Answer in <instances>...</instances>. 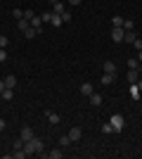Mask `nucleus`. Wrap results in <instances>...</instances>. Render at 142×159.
<instances>
[{
	"mask_svg": "<svg viewBox=\"0 0 142 159\" xmlns=\"http://www.w3.org/2000/svg\"><path fill=\"white\" fill-rule=\"evenodd\" d=\"M47 2H52V5H54V2H59V0H47Z\"/></svg>",
	"mask_w": 142,
	"mask_h": 159,
	"instance_id": "ea45409f",
	"label": "nucleus"
},
{
	"mask_svg": "<svg viewBox=\"0 0 142 159\" xmlns=\"http://www.w3.org/2000/svg\"><path fill=\"white\" fill-rule=\"evenodd\" d=\"M2 90H5V79L0 81V93H2Z\"/></svg>",
	"mask_w": 142,
	"mask_h": 159,
	"instance_id": "4c0bfd02",
	"label": "nucleus"
},
{
	"mask_svg": "<svg viewBox=\"0 0 142 159\" xmlns=\"http://www.w3.org/2000/svg\"><path fill=\"white\" fill-rule=\"evenodd\" d=\"M135 86H137V90L142 93V79H137V83H135Z\"/></svg>",
	"mask_w": 142,
	"mask_h": 159,
	"instance_id": "f704fd0d",
	"label": "nucleus"
},
{
	"mask_svg": "<svg viewBox=\"0 0 142 159\" xmlns=\"http://www.w3.org/2000/svg\"><path fill=\"white\" fill-rule=\"evenodd\" d=\"M109 124H111V128H114V133H118L123 128V124H126V121H123V114H114V116H111V119H109Z\"/></svg>",
	"mask_w": 142,
	"mask_h": 159,
	"instance_id": "f257e3e1",
	"label": "nucleus"
},
{
	"mask_svg": "<svg viewBox=\"0 0 142 159\" xmlns=\"http://www.w3.org/2000/svg\"><path fill=\"white\" fill-rule=\"evenodd\" d=\"M50 24H52V26H54V29H59V26H62V24H64V19H62L59 14H54V12H52V19H50Z\"/></svg>",
	"mask_w": 142,
	"mask_h": 159,
	"instance_id": "1a4fd4ad",
	"label": "nucleus"
},
{
	"mask_svg": "<svg viewBox=\"0 0 142 159\" xmlns=\"http://www.w3.org/2000/svg\"><path fill=\"white\" fill-rule=\"evenodd\" d=\"M31 26L41 31V29H43V19H41V17H33V19H31Z\"/></svg>",
	"mask_w": 142,
	"mask_h": 159,
	"instance_id": "a211bd4d",
	"label": "nucleus"
},
{
	"mask_svg": "<svg viewBox=\"0 0 142 159\" xmlns=\"http://www.w3.org/2000/svg\"><path fill=\"white\" fill-rule=\"evenodd\" d=\"M95 93V88H93V83H83L81 86V95H85V98H90V95Z\"/></svg>",
	"mask_w": 142,
	"mask_h": 159,
	"instance_id": "0eeeda50",
	"label": "nucleus"
},
{
	"mask_svg": "<svg viewBox=\"0 0 142 159\" xmlns=\"http://www.w3.org/2000/svg\"><path fill=\"white\" fill-rule=\"evenodd\" d=\"M123 29H126V31H135V24H133V19H126V21H123Z\"/></svg>",
	"mask_w": 142,
	"mask_h": 159,
	"instance_id": "b1692460",
	"label": "nucleus"
},
{
	"mask_svg": "<svg viewBox=\"0 0 142 159\" xmlns=\"http://www.w3.org/2000/svg\"><path fill=\"white\" fill-rule=\"evenodd\" d=\"M133 45H135V50L140 52V50H142V38H135V40H133Z\"/></svg>",
	"mask_w": 142,
	"mask_h": 159,
	"instance_id": "c756f323",
	"label": "nucleus"
},
{
	"mask_svg": "<svg viewBox=\"0 0 142 159\" xmlns=\"http://www.w3.org/2000/svg\"><path fill=\"white\" fill-rule=\"evenodd\" d=\"M102 133H107V135H109V133H114V128H111V124H104V126H102Z\"/></svg>",
	"mask_w": 142,
	"mask_h": 159,
	"instance_id": "c85d7f7f",
	"label": "nucleus"
},
{
	"mask_svg": "<svg viewBox=\"0 0 142 159\" xmlns=\"http://www.w3.org/2000/svg\"><path fill=\"white\" fill-rule=\"evenodd\" d=\"M24 152H26V157L36 154V150H33V143H31V140H26V143H24Z\"/></svg>",
	"mask_w": 142,
	"mask_h": 159,
	"instance_id": "f8f14e48",
	"label": "nucleus"
},
{
	"mask_svg": "<svg viewBox=\"0 0 142 159\" xmlns=\"http://www.w3.org/2000/svg\"><path fill=\"white\" fill-rule=\"evenodd\" d=\"M7 43H10V40H7L5 36H2V33H0V48H7Z\"/></svg>",
	"mask_w": 142,
	"mask_h": 159,
	"instance_id": "473e14b6",
	"label": "nucleus"
},
{
	"mask_svg": "<svg viewBox=\"0 0 142 159\" xmlns=\"http://www.w3.org/2000/svg\"><path fill=\"white\" fill-rule=\"evenodd\" d=\"M47 121H50V124H52V126H57V124H59V114H54V112H47Z\"/></svg>",
	"mask_w": 142,
	"mask_h": 159,
	"instance_id": "9b49d317",
	"label": "nucleus"
},
{
	"mask_svg": "<svg viewBox=\"0 0 142 159\" xmlns=\"http://www.w3.org/2000/svg\"><path fill=\"white\" fill-rule=\"evenodd\" d=\"M5 126H7V124H5V119H0V131H5Z\"/></svg>",
	"mask_w": 142,
	"mask_h": 159,
	"instance_id": "c9c22d12",
	"label": "nucleus"
},
{
	"mask_svg": "<svg viewBox=\"0 0 142 159\" xmlns=\"http://www.w3.org/2000/svg\"><path fill=\"white\" fill-rule=\"evenodd\" d=\"M33 17H36V14H33V10H24V19H28V21H31Z\"/></svg>",
	"mask_w": 142,
	"mask_h": 159,
	"instance_id": "cd10ccee",
	"label": "nucleus"
},
{
	"mask_svg": "<svg viewBox=\"0 0 142 159\" xmlns=\"http://www.w3.org/2000/svg\"><path fill=\"white\" fill-rule=\"evenodd\" d=\"M137 66H140L137 57H128V69H137Z\"/></svg>",
	"mask_w": 142,
	"mask_h": 159,
	"instance_id": "5701e85b",
	"label": "nucleus"
},
{
	"mask_svg": "<svg viewBox=\"0 0 142 159\" xmlns=\"http://www.w3.org/2000/svg\"><path fill=\"white\" fill-rule=\"evenodd\" d=\"M41 19H43V21H47V24H50V19H52V12H45V14H41Z\"/></svg>",
	"mask_w": 142,
	"mask_h": 159,
	"instance_id": "2f4dec72",
	"label": "nucleus"
},
{
	"mask_svg": "<svg viewBox=\"0 0 142 159\" xmlns=\"http://www.w3.org/2000/svg\"><path fill=\"white\" fill-rule=\"evenodd\" d=\"M19 138L24 140V143L33 138V131H31V126H21V131H19Z\"/></svg>",
	"mask_w": 142,
	"mask_h": 159,
	"instance_id": "7ed1b4c3",
	"label": "nucleus"
},
{
	"mask_svg": "<svg viewBox=\"0 0 142 159\" xmlns=\"http://www.w3.org/2000/svg\"><path fill=\"white\" fill-rule=\"evenodd\" d=\"M12 157H14V159H24V157H26V152H24V150H14Z\"/></svg>",
	"mask_w": 142,
	"mask_h": 159,
	"instance_id": "bb28decb",
	"label": "nucleus"
},
{
	"mask_svg": "<svg viewBox=\"0 0 142 159\" xmlns=\"http://www.w3.org/2000/svg\"><path fill=\"white\" fill-rule=\"evenodd\" d=\"M7 60V52H5V48H0V62H5Z\"/></svg>",
	"mask_w": 142,
	"mask_h": 159,
	"instance_id": "72a5a7b5",
	"label": "nucleus"
},
{
	"mask_svg": "<svg viewBox=\"0 0 142 159\" xmlns=\"http://www.w3.org/2000/svg\"><path fill=\"white\" fill-rule=\"evenodd\" d=\"M14 19H24V10H14Z\"/></svg>",
	"mask_w": 142,
	"mask_h": 159,
	"instance_id": "7c9ffc66",
	"label": "nucleus"
},
{
	"mask_svg": "<svg viewBox=\"0 0 142 159\" xmlns=\"http://www.w3.org/2000/svg\"><path fill=\"white\" fill-rule=\"evenodd\" d=\"M123 38H126V29L123 26H114L111 29V40H114V43H123Z\"/></svg>",
	"mask_w": 142,
	"mask_h": 159,
	"instance_id": "f03ea898",
	"label": "nucleus"
},
{
	"mask_svg": "<svg viewBox=\"0 0 142 159\" xmlns=\"http://www.w3.org/2000/svg\"><path fill=\"white\" fill-rule=\"evenodd\" d=\"M31 143H33V150H36V154L45 150V143H43L41 138H36V135H33V138H31Z\"/></svg>",
	"mask_w": 142,
	"mask_h": 159,
	"instance_id": "39448f33",
	"label": "nucleus"
},
{
	"mask_svg": "<svg viewBox=\"0 0 142 159\" xmlns=\"http://www.w3.org/2000/svg\"><path fill=\"white\" fill-rule=\"evenodd\" d=\"M17 86V79H14V76H7L5 79V88H14Z\"/></svg>",
	"mask_w": 142,
	"mask_h": 159,
	"instance_id": "4be33fe9",
	"label": "nucleus"
},
{
	"mask_svg": "<svg viewBox=\"0 0 142 159\" xmlns=\"http://www.w3.org/2000/svg\"><path fill=\"white\" fill-rule=\"evenodd\" d=\"M114 79H116V74H104V76H102V83H104V86H109Z\"/></svg>",
	"mask_w": 142,
	"mask_h": 159,
	"instance_id": "aec40b11",
	"label": "nucleus"
},
{
	"mask_svg": "<svg viewBox=\"0 0 142 159\" xmlns=\"http://www.w3.org/2000/svg\"><path fill=\"white\" fill-rule=\"evenodd\" d=\"M38 33H41V31H38V29H33V26H28L26 31H24V38H36V36H38Z\"/></svg>",
	"mask_w": 142,
	"mask_h": 159,
	"instance_id": "ddd939ff",
	"label": "nucleus"
},
{
	"mask_svg": "<svg viewBox=\"0 0 142 159\" xmlns=\"http://www.w3.org/2000/svg\"><path fill=\"white\" fill-rule=\"evenodd\" d=\"M47 157H50V159H62L64 152H62V150H52V152H47Z\"/></svg>",
	"mask_w": 142,
	"mask_h": 159,
	"instance_id": "6ab92c4d",
	"label": "nucleus"
},
{
	"mask_svg": "<svg viewBox=\"0 0 142 159\" xmlns=\"http://www.w3.org/2000/svg\"><path fill=\"white\" fill-rule=\"evenodd\" d=\"M69 2H71V5H81L83 0H69Z\"/></svg>",
	"mask_w": 142,
	"mask_h": 159,
	"instance_id": "e433bc0d",
	"label": "nucleus"
},
{
	"mask_svg": "<svg viewBox=\"0 0 142 159\" xmlns=\"http://www.w3.org/2000/svg\"><path fill=\"white\" fill-rule=\"evenodd\" d=\"M90 105H93V107H100L102 105V95L93 93V95H90Z\"/></svg>",
	"mask_w": 142,
	"mask_h": 159,
	"instance_id": "4468645a",
	"label": "nucleus"
},
{
	"mask_svg": "<svg viewBox=\"0 0 142 159\" xmlns=\"http://www.w3.org/2000/svg\"><path fill=\"white\" fill-rule=\"evenodd\" d=\"M104 74H116V64H114L111 60L104 62Z\"/></svg>",
	"mask_w": 142,
	"mask_h": 159,
	"instance_id": "9d476101",
	"label": "nucleus"
},
{
	"mask_svg": "<svg viewBox=\"0 0 142 159\" xmlns=\"http://www.w3.org/2000/svg\"><path fill=\"white\" fill-rule=\"evenodd\" d=\"M0 98H2V100H12L14 98V90H12V88H5V90L0 93Z\"/></svg>",
	"mask_w": 142,
	"mask_h": 159,
	"instance_id": "dca6fc26",
	"label": "nucleus"
},
{
	"mask_svg": "<svg viewBox=\"0 0 142 159\" xmlns=\"http://www.w3.org/2000/svg\"><path fill=\"white\" fill-rule=\"evenodd\" d=\"M130 98H133V100H140V90H137V86H135V83L130 86Z\"/></svg>",
	"mask_w": 142,
	"mask_h": 159,
	"instance_id": "412c9836",
	"label": "nucleus"
},
{
	"mask_svg": "<svg viewBox=\"0 0 142 159\" xmlns=\"http://www.w3.org/2000/svg\"><path fill=\"white\" fill-rule=\"evenodd\" d=\"M135 38H137V36H135V31H126V38H123V40H126V43H133Z\"/></svg>",
	"mask_w": 142,
	"mask_h": 159,
	"instance_id": "393cba45",
	"label": "nucleus"
},
{
	"mask_svg": "<svg viewBox=\"0 0 142 159\" xmlns=\"http://www.w3.org/2000/svg\"><path fill=\"white\" fill-rule=\"evenodd\" d=\"M17 26H19V31L24 33L28 26H31V21H28V19H19V21H17Z\"/></svg>",
	"mask_w": 142,
	"mask_h": 159,
	"instance_id": "2eb2a0df",
	"label": "nucleus"
},
{
	"mask_svg": "<svg viewBox=\"0 0 142 159\" xmlns=\"http://www.w3.org/2000/svg\"><path fill=\"white\" fill-rule=\"evenodd\" d=\"M137 79H140V71H137V69H128V83L130 86L137 83Z\"/></svg>",
	"mask_w": 142,
	"mask_h": 159,
	"instance_id": "423d86ee",
	"label": "nucleus"
},
{
	"mask_svg": "<svg viewBox=\"0 0 142 159\" xmlns=\"http://www.w3.org/2000/svg\"><path fill=\"white\" fill-rule=\"evenodd\" d=\"M137 62H142V50H140V52H137Z\"/></svg>",
	"mask_w": 142,
	"mask_h": 159,
	"instance_id": "58836bf2",
	"label": "nucleus"
},
{
	"mask_svg": "<svg viewBox=\"0 0 142 159\" xmlns=\"http://www.w3.org/2000/svg\"><path fill=\"white\" fill-rule=\"evenodd\" d=\"M69 143H71V138H69V135H62V138H59V145H62V147H67Z\"/></svg>",
	"mask_w": 142,
	"mask_h": 159,
	"instance_id": "a878e982",
	"label": "nucleus"
},
{
	"mask_svg": "<svg viewBox=\"0 0 142 159\" xmlns=\"http://www.w3.org/2000/svg\"><path fill=\"white\" fill-rule=\"evenodd\" d=\"M52 12H54V14H59V17H62V14H64V12H67V7H64V2H62V0H59V2H54V5H52Z\"/></svg>",
	"mask_w": 142,
	"mask_h": 159,
	"instance_id": "6e6552de",
	"label": "nucleus"
},
{
	"mask_svg": "<svg viewBox=\"0 0 142 159\" xmlns=\"http://www.w3.org/2000/svg\"><path fill=\"white\" fill-rule=\"evenodd\" d=\"M140 100H142V93H140Z\"/></svg>",
	"mask_w": 142,
	"mask_h": 159,
	"instance_id": "a19ab883",
	"label": "nucleus"
},
{
	"mask_svg": "<svg viewBox=\"0 0 142 159\" xmlns=\"http://www.w3.org/2000/svg\"><path fill=\"white\" fill-rule=\"evenodd\" d=\"M67 135H69V138H71V143H76V140H81L83 131H81V128H78V126H74V128H71V131L67 133Z\"/></svg>",
	"mask_w": 142,
	"mask_h": 159,
	"instance_id": "20e7f679",
	"label": "nucleus"
},
{
	"mask_svg": "<svg viewBox=\"0 0 142 159\" xmlns=\"http://www.w3.org/2000/svg\"><path fill=\"white\" fill-rule=\"evenodd\" d=\"M123 21L126 19H123L121 14H116V17H111V26H123Z\"/></svg>",
	"mask_w": 142,
	"mask_h": 159,
	"instance_id": "f3484780",
	"label": "nucleus"
}]
</instances>
